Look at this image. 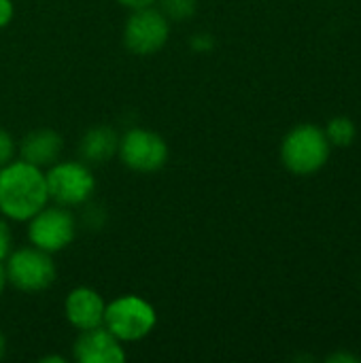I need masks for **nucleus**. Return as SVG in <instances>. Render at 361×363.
<instances>
[{
  "mask_svg": "<svg viewBox=\"0 0 361 363\" xmlns=\"http://www.w3.org/2000/svg\"><path fill=\"white\" fill-rule=\"evenodd\" d=\"M49 202L47 181L38 166L17 160L0 168V211L9 219L30 221Z\"/></svg>",
  "mask_w": 361,
  "mask_h": 363,
  "instance_id": "nucleus-1",
  "label": "nucleus"
},
{
  "mask_svg": "<svg viewBox=\"0 0 361 363\" xmlns=\"http://www.w3.org/2000/svg\"><path fill=\"white\" fill-rule=\"evenodd\" d=\"M330 140L326 132L313 123H302L294 128L281 147V160L294 174H313L321 170L330 157Z\"/></svg>",
  "mask_w": 361,
  "mask_h": 363,
  "instance_id": "nucleus-2",
  "label": "nucleus"
},
{
  "mask_svg": "<svg viewBox=\"0 0 361 363\" xmlns=\"http://www.w3.org/2000/svg\"><path fill=\"white\" fill-rule=\"evenodd\" d=\"M155 311L138 296L113 300L104 311V328L121 342H136L155 328Z\"/></svg>",
  "mask_w": 361,
  "mask_h": 363,
  "instance_id": "nucleus-3",
  "label": "nucleus"
},
{
  "mask_svg": "<svg viewBox=\"0 0 361 363\" xmlns=\"http://www.w3.org/2000/svg\"><path fill=\"white\" fill-rule=\"evenodd\" d=\"M49 200L60 206H77L91 198L96 189V181L89 168L81 162H60L53 164L45 174Z\"/></svg>",
  "mask_w": 361,
  "mask_h": 363,
  "instance_id": "nucleus-4",
  "label": "nucleus"
},
{
  "mask_svg": "<svg viewBox=\"0 0 361 363\" xmlns=\"http://www.w3.org/2000/svg\"><path fill=\"white\" fill-rule=\"evenodd\" d=\"M6 281L21 291H43L55 281V266L47 251L36 247L19 249L9 257Z\"/></svg>",
  "mask_w": 361,
  "mask_h": 363,
  "instance_id": "nucleus-5",
  "label": "nucleus"
},
{
  "mask_svg": "<svg viewBox=\"0 0 361 363\" xmlns=\"http://www.w3.org/2000/svg\"><path fill=\"white\" fill-rule=\"evenodd\" d=\"M28 238L36 249L57 253L72 242L74 219L62 206H45L30 219Z\"/></svg>",
  "mask_w": 361,
  "mask_h": 363,
  "instance_id": "nucleus-6",
  "label": "nucleus"
},
{
  "mask_svg": "<svg viewBox=\"0 0 361 363\" xmlns=\"http://www.w3.org/2000/svg\"><path fill=\"white\" fill-rule=\"evenodd\" d=\"M168 34H170V26L166 15L151 6H145V9H136L128 19L123 40L132 53L149 55L166 45Z\"/></svg>",
  "mask_w": 361,
  "mask_h": 363,
  "instance_id": "nucleus-7",
  "label": "nucleus"
},
{
  "mask_svg": "<svg viewBox=\"0 0 361 363\" xmlns=\"http://www.w3.org/2000/svg\"><path fill=\"white\" fill-rule=\"evenodd\" d=\"M119 155L123 164L136 172H155L168 160V145L160 134L134 128L121 138Z\"/></svg>",
  "mask_w": 361,
  "mask_h": 363,
  "instance_id": "nucleus-8",
  "label": "nucleus"
},
{
  "mask_svg": "<svg viewBox=\"0 0 361 363\" xmlns=\"http://www.w3.org/2000/svg\"><path fill=\"white\" fill-rule=\"evenodd\" d=\"M74 357L81 363H121L126 353L121 349V340L100 325L81 332L74 345Z\"/></svg>",
  "mask_w": 361,
  "mask_h": 363,
  "instance_id": "nucleus-9",
  "label": "nucleus"
},
{
  "mask_svg": "<svg viewBox=\"0 0 361 363\" xmlns=\"http://www.w3.org/2000/svg\"><path fill=\"white\" fill-rule=\"evenodd\" d=\"M64 311H66V319L70 321V325H74L81 332L104 325L106 304L100 298V294L89 287H79L70 291L66 298Z\"/></svg>",
  "mask_w": 361,
  "mask_h": 363,
  "instance_id": "nucleus-10",
  "label": "nucleus"
},
{
  "mask_svg": "<svg viewBox=\"0 0 361 363\" xmlns=\"http://www.w3.org/2000/svg\"><path fill=\"white\" fill-rule=\"evenodd\" d=\"M62 138L53 130H36L28 134L21 143V160L34 166H49L60 157Z\"/></svg>",
  "mask_w": 361,
  "mask_h": 363,
  "instance_id": "nucleus-11",
  "label": "nucleus"
},
{
  "mask_svg": "<svg viewBox=\"0 0 361 363\" xmlns=\"http://www.w3.org/2000/svg\"><path fill=\"white\" fill-rule=\"evenodd\" d=\"M117 149H119V138H117L115 130H111L106 125L91 128L81 138V147H79L81 157L85 162H94V164H100V162L111 160Z\"/></svg>",
  "mask_w": 361,
  "mask_h": 363,
  "instance_id": "nucleus-12",
  "label": "nucleus"
},
{
  "mask_svg": "<svg viewBox=\"0 0 361 363\" xmlns=\"http://www.w3.org/2000/svg\"><path fill=\"white\" fill-rule=\"evenodd\" d=\"M323 132H326L330 145H334V147H349V145H353V140L357 136V128L349 117H334Z\"/></svg>",
  "mask_w": 361,
  "mask_h": 363,
  "instance_id": "nucleus-13",
  "label": "nucleus"
},
{
  "mask_svg": "<svg viewBox=\"0 0 361 363\" xmlns=\"http://www.w3.org/2000/svg\"><path fill=\"white\" fill-rule=\"evenodd\" d=\"M164 13L172 19H185L194 13L196 0H162Z\"/></svg>",
  "mask_w": 361,
  "mask_h": 363,
  "instance_id": "nucleus-14",
  "label": "nucleus"
},
{
  "mask_svg": "<svg viewBox=\"0 0 361 363\" xmlns=\"http://www.w3.org/2000/svg\"><path fill=\"white\" fill-rule=\"evenodd\" d=\"M13 155H15V143L4 130H0V168L4 164H9L13 160Z\"/></svg>",
  "mask_w": 361,
  "mask_h": 363,
  "instance_id": "nucleus-15",
  "label": "nucleus"
},
{
  "mask_svg": "<svg viewBox=\"0 0 361 363\" xmlns=\"http://www.w3.org/2000/svg\"><path fill=\"white\" fill-rule=\"evenodd\" d=\"M9 249H11V234H9L6 225L0 221V262L9 255Z\"/></svg>",
  "mask_w": 361,
  "mask_h": 363,
  "instance_id": "nucleus-16",
  "label": "nucleus"
},
{
  "mask_svg": "<svg viewBox=\"0 0 361 363\" xmlns=\"http://www.w3.org/2000/svg\"><path fill=\"white\" fill-rule=\"evenodd\" d=\"M13 19V2L11 0H0V28L9 26Z\"/></svg>",
  "mask_w": 361,
  "mask_h": 363,
  "instance_id": "nucleus-17",
  "label": "nucleus"
},
{
  "mask_svg": "<svg viewBox=\"0 0 361 363\" xmlns=\"http://www.w3.org/2000/svg\"><path fill=\"white\" fill-rule=\"evenodd\" d=\"M123 6H128V9H132V11H136V9H145V6H151V4H155V0H119Z\"/></svg>",
  "mask_w": 361,
  "mask_h": 363,
  "instance_id": "nucleus-18",
  "label": "nucleus"
},
{
  "mask_svg": "<svg viewBox=\"0 0 361 363\" xmlns=\"http://www.w3.org/2000/svg\"><path fill=\"white\" fill-rule=\"evenodd\" d=\"M328 362H360V357H355V355H351V353H334V355H330L328 357Z\"/></svg>",
  "mask_w": 361,
  "mask_h": 363,
  "instance_id": "nucleus-19",
  "label": "nucleus"
},
{
  "mask_svg": "<svg viewBox=\"0 0 361 363\" xmlns=\"http://www.w3.org/2000/svg\"><path fill=\"white\" fill-rule=\"evenodd\" d=\"M4 283H6V272H4V268H2V264H0V294H2V289H4Z\"/></svg>",
  "mask_w": 361,
  "mask_h": 363,
  "instance_id": "nucleus-20",
  "label": "nucleus"
},
{
  "mask_svg": "<svg viewBox=\"0 0 361 363\" xmlns=\"http://www.w3.org/2000/svg\"><path fill=\"white\" fill-rule=\"evenodd\" d=\"M4 355V338H2V334H0V357Z\"/></svg>",
  "mask_w": 361,
  "mask_h": 363,
  "instance_id": "nucleus-21",
  "label": "nucleus"
}]
</instances>
